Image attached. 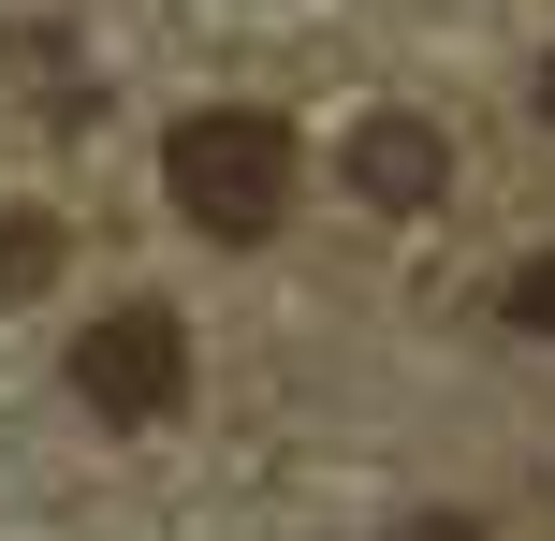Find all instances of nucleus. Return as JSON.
<instances>
[{"mask_svg":"<svg viewBox=\"0 0 555 541\" xmlns=\"http://www.w3.org/2000/svg\"><path fill=\"white\" fill-rule=\"evenodd\" d=\"M44 279H59V220L0 205V308H15V293H44Z\"/></svg>","mask_w":555,"mask_h":541,"instance_id":"nucleus-4","label":"nucleus"},{"mask_svg":"<svg viewBox=\"0 0 555 541\" xmlns=\"http://www.w3.org/2000/svg\"><path fill=\"white\" fill-rule=\"evenodd\" d=\"M541 117H555V59H541Z\"/></svg>","mask_w":555,"mask_h":541,"instance_id":"nucleus-7","label":"nucleus"},{"mask_svg":"<svg viewBox=\"0 0 555 541\" xmlns=\"http://www.w3.org/2000/svg\"><path fill=\"white\" fill-rule=\"evenodd\" d=\"M498 322H512V337H555V249H527L498 279Z\"/></svg>","mask_w":555,"mask_h":541,"instance_id":"nucleus-5","label":"nucleus"},{"mask_svg":"<svg viewBox=\"0 0 555 541\" xmlns=\"http://www.w3.org/2000/svg\"><path fill=\"white\" fill-rule=\"evenodd\" d=\"M162 191L191 234H220V249H249V234L293 220V132H278L263 103H205L162 132Z\"/></svg>","mask_w":555,"mask_h":541,"instance_id":"nucleus-1","label":"nucleus"},{"mask_svg":"<svg viewBox=\"0 0 555 541\" xmlns=\"http://www.w3.org/2000/svg\"><path fill=\"white\" fill-rule=\"evenodd\" d=\"M395 541H482L468 513H410V527H395Z\"/></svg>","mask_w":555,"mask_h":541,"instance_id":"nucleus-6","label":"nucleus"},{"mask_svg":"<svg viewBox=\"0 0 555 541\" xmlns=\"http://www.w3.org/2000/svg\"><path fill=\"white\" fill-rule=\"evenodd\" d=\"M351 191L410 220V205H439V191H453V146L424 132V117H365V132H351Z\"/></svg>","mask_w":555,"mask_h":541,"instance_id":"nucleus-3","label":"nucleus"},{"mask_svg":"<svg viewBox=\"0 0 555 541\" xmlns=\"http://www.w3.org/2000/svg\"><path fill=\"white\" fill-rule=\"evenodd\" d=\"M74 396L103 410V425H162V410L191 396V322L146 308V293H132V308H103V322L74 337Z\"/></svg>","mask_w":555,"mask_h":541,"instance_id":"nucleus-2","label":"nucleus"}]
</instances>
